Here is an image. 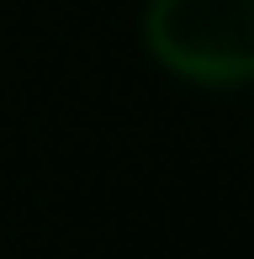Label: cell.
<instances>
[{
  "mask_svg": "<svg viewBox=\"0 0 254 259\" xmlns=\"http://www.w3.org/2000/svg\"><path fill=\"white\" fill-rule=\"evenodd\" d=\"M143 42L154 64L186 85H254V0H148Z\"/></svg>",
  "mask_w": 254,
  "mask_h": 259,
  "instance_id": "obj_1",
  "label": "cell"
}]
</instances>
